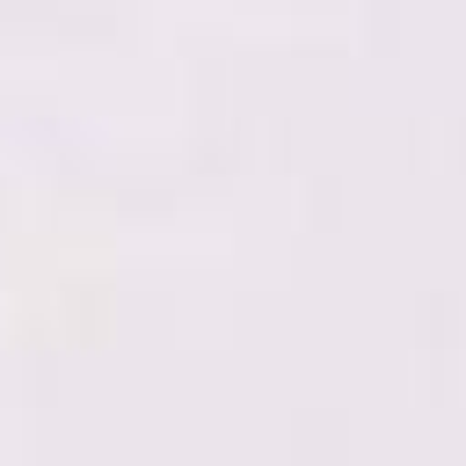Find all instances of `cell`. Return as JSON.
I'll list each match as a JSON object with an SVG mask.
<instances>
[]
</instances>
